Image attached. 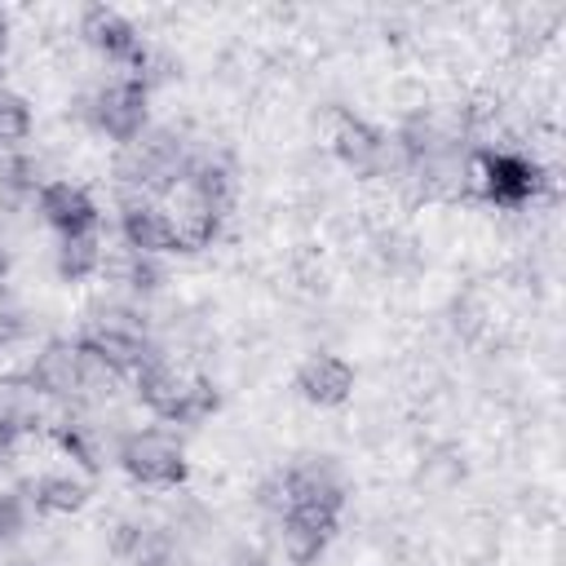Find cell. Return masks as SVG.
<instances>
[{
    "instance_id": "6da1fadb",
    "label": "cell",
    "mask_w": 566,
    "mask_h": 566,
    "mask_svg": "<svg viewBox=\"0 0 566 566\" xmlns=\"http://www.w3.org/2000/svg\"><path fill=\"white\" fill-rule=\"evenodd\" d=\"M137 398L155 420L168 424H195L217 411V389L208 376H199L190 363H177L168 354H155L137 376Z\"/></svg>"
},
{
    "instance_id": "7a4b0ae2",
    "label": "cell",
    "mask_w": 566,
    "mask_h": 566,
    "mask_svg": "<svg viewBox=\"0 0 566 566\" xmlns=\"http://www.w3.org/2000/svg\"><path fill=\"white\" fill-rule=\"evenodd\" d=\"M548 186L544 168L535 159H526L522 150H504V146H486L469 155V195L495 203V208H526L531 199H539Z\"/></svg>"
},
{
    "instance_id": "3957f363",
    "label": "cell",
    "mask_w": 566,
    "mask_h": 566,
    "mask_svg": "<svg viewBox=\"0 0 566 566\" xmlns=\"http://www.w3.org/2000/svg\"><path fill=\"white\" fill-rule=\"evenodd\" d=\"M115 464L137 482V486H181L190 464H186V447L177 433L168 429H133L119 438L115 447Z\"/></svg>"
},
{
    "instance_id": "277c9868",
    "label": "cell",
    "mask_w": 566,
    "mask_h": 566,
    "mask_svg": "<svg viewBox=\"0 0 566 566\" xmlns=\"http://www.w3.org/2000/svg\"><path fill=\"white\" fill-rule=\"evenodd\" d=\"M84 345V354L93 363H102L111 376H137L159 349L150 345L146 327L133 323L128 314H102L93 323H84V332L75 336Z\"/></svg>"
},
{
    "instance_id": "5b68a950",
    "label": "cell",
    "mask_w": 566,
    "mask_h": 566,
    "mask_svg": "<svg viewBox=\"0 0 566 566\" xmlns=\"http://www.w3.org/2000/svg\"><path fill=\"white\" fill-rule=\"evenodd\" d=\"M31 380L49 402H71L80 407L88 398V380H93V358L84 354L80 340L71 336H49L31 363Z\"/></svg>"
},
{
    "instance_id": "8992f818",
    "label": "cell",
    "mask_w": 566,
    "mask_h": 566,
    "mask_svg": "<svg viewBox=\"0 0 566 566\" xmlns=\"http://www.w3.org/2000/svg\"><path fill=\"white\" fill-rule=\"evenodd\" d=\"M146 102H150V84L137 75H115L106 80L93 97H88V119L97 133H106L111 142L128 146L146 133Z\"/></svg>"
},
{
    "instance_id": "52a82bcc",
    "label": "cell",
    "mask_w": 566,
    "mask_h": 566,
    "mask_svg": "<svg viewBox=\"0 0 566 566\" xmlns=\"http://www.w3.org/2000/svg\"><path fill=\"white\" fill-rule=\"evenodd\" d=\"M80 35H84V44H88L93 53H102L106 62H115L124 75L146 80L150 53H146L142 35H137V27H133L119 9H111V4H88V9L80 13Z\"/></svg>"
},
{
    "instance_id": "ba28073f",
    "label": "cell",
    "mask_w": 566,
    "mask_h": 566,
    "mask_svg": "<svg viewBox=\"0 0 566 566\" xmlns=\"http://www.w3.org/2000/svg\"><path fill=\"white\" fill-rule=\"evenodd\" d=\"M159 203H164V212H168V221H172L177 252H199V248H208V243L217 239V230H221V217H226L203 190H195V186L186 181V172H181V181H177Z\"/></svg>"
},
{
    "instance_id": "9c48e42d",
    "label": "cell",
    "mask_w": 566,
    "mask_h": 566,
    "mask_svg": "<svg viewBox=\"0 0 566 566\" xmlns=\"http://www.w3.org/2000/svg\"><path fill=\"white\" fill-rule=\"evenodd\" d=\"M279 478H283V491H287V509H292V504H314V509L340 513L345 491H349L340 464L327 460V455H305V460L287 464Z\"/></svg>"
},
{
    "instance_id": "30bf717a",
    "label": "cell",
    "mask_w": 566,
    "mask_h": 566,
    "mask_svg": "<svg viewBox=\"0 0 566 566\" xmlns=\"http://www.w3.org/2000/svg\"><path fill=\"white\" fill-rule=\"evenodd\" d=\"M332 539H336V513H332V509L292 504V509L279 517V544H283V557H287L292 566L318 562Z\"/></svg>"
},
{
    "instance_id": "8fae6325",
    "label": "cell",
    "mask_w": 566,
    "mask_h": 566,
    "mask_svg": "<svg viewBox=\"0 0 566 566\" xmlns=\"http://www.w3.org/2000/svg\"><path fill=\"white\" fill-rule=\"evenodd\" d=\"M49 424V398L35 389L31 371H4L0 376V438L18 442Z\"/></svg>"
},
{
    "instance_id": "7c38bea8",
    "label": "cell",
    "mask_w": 566,
    "mask_h": 566,
    "mask_svg": "<svg viewBox=\"0 0 566 566\" xmlns=\"http://www.w3.org/2000/svg\"><path fill=\"white\" fill-rule=\"evenodd\" d=\"M296 394L314 407H340L349 394H354V367L332 354V349H318V354H305L296 376H292Z\"/></svg>"
},
{
    "instance_id": "4fadbf2b",
    "label": "cell",
    "mask_w": 566,
    "mask_h": 566,
    "mask_svg": "<svg viewBox=\"0 0 566 566\" xmlns=\"http://www.w3.org/2000/svg\"><path fill=\"white\" fill-rule=\"evenodd\" d=\"M119 239L133 252H146V256L177 252L172 221H168L159 199H124V208H119Z\"/></svg>"
},
{
    "instance_id": "5bb4252c",
    "label": "cell",
    "mask_w": 566,
    "mask_h": 566,
    "mask_svg": "<svg viewBox=\"0 0 566 566\" xmlns=\"http://www.w3.org/2000/svg\"><path fill=\"white\" fill-rule=\"evenodd\" d=\"M35 208H40L44 226H53L57 234H75V230L97 226V203L80 181H44L35 190Z\"/></svg>"
},
{
    "instance_id": "9a60e30c",
    "label": "cell",
    "mask_w": 566,
    "mask_h": 566,
    "mask_svg": "<svg viewBox=\"0 0 566 566\" xmlns=\"http://www.w3.org/2000/svg\"><path fill=\"white\" fill-rule=\"evenodd\" d=\"M332 150L354 172H380L385 168V133L349 111H332Z\"/></svg>"
},
{
    "instance_id": "2e32d148",
    "label": "cell",
    "mask_w": 566,
    "mask_h": 566,
    "mask_svg": "<svg viewBox=\"0 0 566 566\" xmlns=\"http://www.w3.org/2000/svg\"><path fill=\"white\" fill-rule=\"evenodd\" d=\"M102 230H75V234H57V248H53V265H57V279L62 283H84L93 274H102Z\"/></svg>"
},
{
    "instance_id": "e0dca14e",
    "label": "cell",
    "mask_w": 566,
    "mask_h": 566,
    "mask_svg": "<svg viewBox=\"0 0 566 566\" xmlns=\"http://www.w3.org/2000/svg\"><path fill=\"white\" fill-rule=\"evenodd\" d=\"M27 495H31V509L35 513H57V517H66V513H80L84 504H88V495H93V486L84 482V478H75V473H40L31 486H22Z\"/></svg>"
},
{
    "instance_id": "ac0fdd59",
    "label": "cell",
    "mask_w": 566,
    "mask_h": 566,
    "mask_svg": "<svg viewBox=\"0 0 566 566\" xmlns=\"http://www.w3.org/2000/svg\"><path fill=\"white\" fill-rule=\"evenodd\" d=\"M53 442H57L80 469H88V473L102 469V433H97V424H93L84 411L57 416V420H53Z\"/></svg>"
},
{
    "instance_id": "d6986e66",
    "label": "cell",
    "mask_w": 566,
    "mask_h": 566,
    "mask_svg": "<svg viewBox=\"0 0 566 566\" xmlns=\"http://www.w3.org/2000/svg\"><path fill=\"white\" fill-rule=\"evenodd\" d=\"M102 274H106L111 283L128 287V292H150V287L159 283V265H155V256L133 252L128 243L106 248V256H102Z\"/></svg>"
},
{
    "instance_id": "ffe728a7",
    "label": "cell",
    "mask_w": 566,
    "mask_h": 566,
    "mask_svg": "<svg viewBox=\"0 0 566 566\" xmlns=\"http://www.w3.org/2000/svg\"><path fill=\"white\" fill-rule=\"evenodd\" d=\"M115 548L133 562V566H168V535L150 522H133L119 531Z\"/></svg>"
},
{
    "instance_id": "44dd1931",
    "label": "cell",
    "mask_w": 566,
    "mask_h": 566,
    "mask_svg": "<svg viewBox=\"0 0 566 566\" xmlns=\"http://www.w3.org/2000/svg\"><path fill=\"white\" fill-rule=\"evenodd\" d=\"M31 137V102L0 84V150Z\"/></svg>"
},
{
    "instance_id": "7402d4cb",
    "label": "cell",
    "mask_w": 566,
    "mask_h": 566,
    "mask_svg": "<svg viewBox=\"0 0 566 566\" xmlns=\"http://www.w3.org/2000/svg\"><path fill=\"white\" fill-rule=\"evenodd\" d=\"M31 522V495L27 491H0V544L18 539Z\"/></svg>"
},
{
    "instance_id": "603a6c76",
    "label": "cell",
    "mask_w": 566,
    "mask_h": 566,
    "mask_svg": "<svg viewBox=\"0 0 566 566\" xmlns=\"http://www.w3.org/2000/svg\"><path fill=\"white\" fill-rule=\"evenodd\" d=\"M22 336H27V318L18 310H0V349L18 345Z\"/></svg>"
},
{
    "instance_id": "cb8c5ba5",
    "label": "cell",
    "mask_w": 566,
    "mask_h": 566,
    "mask_svg": "<svg viewBox=\"0 0 566 566\" xmlns=\"http://www.w3.org/2000/svg\"><path fill=\"white\" fill-rule=\"evenodd\" d=\"M4 40H9V18H4V9H0V53H4Z\"/></svg>"
},
{
    "instance_id": "d4e9b609",
    "label": "cell",
    "mask_w": 566,
    "mask_h": 566,
    "mask_svg": "<svg viewBox=\"0 0 566 566\" xmlns=\"http://www.w3.org/2000/svg\"><path fill=\"white\" fill-rule=\"evenodd\" d=\"M4 274H9V252L0 248V292H4Z\"/></svg>"
}]
</instances>
